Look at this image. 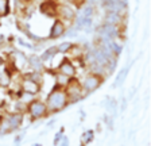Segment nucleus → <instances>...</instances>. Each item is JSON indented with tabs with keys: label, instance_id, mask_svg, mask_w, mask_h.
Returning <instances> with one entry per match:
<instances>
[{
	"label": "nucleus",
	"instance_id": "nucleus-6",
	"mask_svg": "<svg viewBox=\"0 0 151 146\" xmlns=\"http://www.w3.org/2000/svg\"><path fill=\"white\" fill-rule=\"evenodd\" d=\"M76 16H77V12H76V10L73 8L72 6L65 4V3H62V4L58 3L55 19L62 20V22L68 26V25H73V22H74V19H76Z\"/></svg>",
	"mask_w": 151,
	"mask_h": 146
},
{
	"label": "nucleus",
	"instance_id": "nucleus-3",
	"mask_svg": "<svg viewBox=\"0 0 151 146\" xmlns=\"http://www.w3.org/2000/svg\"><path fill=\"white\" fill-rule=\"evenodd\" d=\"M26 114L31 118V121H39V119H43V118L49 116L46 104H45V102L39 98H35L30 104H27V107H26Z\"/></svg>",
	"mask_w": 151,
	"mask_h": 146
},
{
	"label": "nucleus",
	"instance_id": "nucleus-30",
	"mask_svg": "<svg viewBox=\"0 0 151 146\" xmlns=\"http://www.w3.org/2000/svg\"><path fill=\"white\" fill-rule=\"evenodd\" d=\"M34 146H42V145H41V143H35Z\"/></svg>",
	"mask_w": 151,
	"mask_h": 146
},
{
	"label": "nucleus",
	"instance_id": "nucleus-4",
	"mask_svg": "<svg viewBox=\"0 0 151 146\" xmlns=\"http://www.w3.org/2000/svg\"><path fill=\"white\" fill-rule=\"evenodd\" d=\"M105 79L107 77H104L103 74H97V73H88V74H85L84 79L80 80L84 93L85 95H89V93L94 92L96 89H99L103 85Z\"/></svg>",
	"mask_w": 151,
	"mask_h": 146
},
{
	"label": "nucleus",
	"instance_id": "nucleus-5",
	"mask_svg": "<svg viewBox=\"0 0 151 146\" xmlns=\"http://www.w3.org/2000/svg\"><path fill=\"white\" fill-rule=\"evenodd\" d=\"M18 85H19V91L31 93V95H35V96H38L39 93L42 92V84L34 81L32 79H30L28 76H26V74L19 76Z\"/></svg>",
	"mask_w": 151,
	"mask_h": 146
},
{
	"label": "nucleus",
	"instance_id": "nucleus-27",
	"mask_svg": "<svg viewBox=\"0 0 151 146\" xmlns=\"http://www.w3.org/2000/svg\"><path fill=\"white\" fill-rule=\"evenodd\" d=\"M18 3H20L22 6H27V4H31L32 3V0H16Z\"/></svg>",
	"mask_w": 151,
	"mask_h": 146
},
{
	"label": "nucleus",
	"instance_id": "nucleus-13",
	"mask_svg": "<svg viewBox=\"0 0 151 146\" xmlns=\"http://www.w3.org/2000/svg\"><path fill=\"white\" fill-rule=\"evenodd\" d=\"M27 65L31 68L32 72L45 73V70H46V65H45V62L41 60V57L35 53H31L30 56H27Z\"/></svg>",
	"mask_w": 151,
	"mask_h": 146
},
{
	"label": "nucleus",
	"instance_id": "nucleus-8",
	"mask_svg": "<svg viewBox=\"0 0 151 146\" xmlns=\"http://www.w3.org/2000/svg\"><path fill=\"white\" fill-rule=\"evenodd\" d=\"M103 7L105 11L119 14L123 18H127V14H128V4L122 3L119 0H108L107 3L103 4Z\"/></svg>",
	"mask_w": 151,
	"mask_h": 146
},
{
	"label": "nucleus",
	"instance_id": "nucleus-2",
	"mask_svg": "<svg viewBox=\"0 0 151 146\" xmlns=\"http://www.w3.org/2000/svg\"><path fill=\"white\" fill-rule=\"evenodd\" d=\"M65 93L68 96V100H69V104H74V103L80 102L82 99L85 98V93L82 91V87H81V81L80 79L77 77H72L69 79L68 84L65 85Z\"/></svg>",
	"mask_w": 151,
	"mask_h": 146
},
{
	"label": "nucleus",
	"instance_id": "nucleus-25",
	"mask_svg": "<svg viewBox=\"0 0 151 146\" xmlns=\"http://www.w3.org/2000/svg\"><path fill=\"white\" fill-rule=\"evenodd\" d=\"M66 37H77V30L76 29H68L65 33Z\"/></svg>",
	"mask_w": 151,
	"mask_h": 146
},
{
	"label": "nucleus",
	"instance_id": "nucleus-19",
	"mask_svg": "<svg viewBox=\"0 0 151 146\" xmlns=\"http://www.w3.org/2000/svg\"><path fill=\"white\" fill-rule=\"evenodd\" d=\"M35 98H37L35 95H31V93H27V92H23V91H19V92L16 93V99H18L20 103H23L26 107H27V104H30V103H31Z\"/></svg>",
	"mask_w": 151,
	"mask_h": 146
},
{
	"label": "nucleus",
	"instance_id": "nucleus-7",
	"mask_svg": "<svg viewBox=\"0 0 151 146\" xmlns=\"http://www.w3.org/2000/svg\"><path fill=\"white\" fill-rule=\"evenodd\" d=\"M54 72L60 73V74H63V76L69 77V79L77 77V68H76L73 60H70L69 57H63L62 61L60 62V65L57 66V69L54 70Z\"/></svg>",
	"mask_w": 151,
	"mask_h": 146
},
{
	"label": "nucleus",
	"instance_id": "nucleus-11",
	"mask_svg": "<svg viewBox=\"0 0 151 146\" xmlns=\"http://www.w3.org/2000/svg\"><path fill=\"white\" fill-rule=\"evenodd\" d=\"M8 60L15 65V68L18 70L23 69V68L27 65V56L20 50H14L12 53H9Z\"/></svg>",
	"mask_w": 151,
	"mask_h": 146
},
{
	"label": "nucleus",
	"instance_id": "nucleus-26",
	"mask_svg": "<svg viewBox=\"0 0 151 146\" xmlns=\"http://www.w3.org/2000/svg\"><path fill=\"white\" fill-rule=\"evenodd\" d=\"M60 146H69V138L68 137H62V139L60 142Z\"/></svg>",
	"mask_w": 151,
	"mask_h": 146
},
{
	"label": "nucleus",
	"instance_id": "nucleus-1",
	"mask_svg": "<svg viewBox=\"0 0 151 146\" xmlns=\"http://www.w3.org/2000/svg\"><path fill=\"white\" fill-rule=\"evenodd\" d=\"M45 104L47 107V112H49V116L54 114H58L62 110H65L69 104V100H68V96L65 93V89L62 87L54 85L49 95H47L46 100H45Z\"/></svg>",
	"mask_w": 151,
	"mask_h": 146
},
{
	"label": "nucleus",
	"instance_id": "nucleus-10",
	"mask_svg": "<svg viewBox=\"0 0 151 146\" xmlns=\"http://www.w3.org/2000/svg\"><path fill=\"white\" fill-rule=\"evenodd\" d=\"M7 119H8L9 130L12 133V131H16L22 127L23 121H24V114H20V112H7Z\"/></svg>",
	"mask_w": 151,
	"mask_h": 146
},
{
	"label": "nucleus",
	"instance_id": "nucleus-15",
	"mask_svg": "<svg viewBox=\"0 0 151 146\" xmlns=\"http://www.w3.org/2000/svg\"><path fill=\"white\" fill-rule=\"evenodd\" d=\"M12 85V74L6 69H0V88H9Z\"/></svg>",
	"mask_w": 151,
	"mask_h": 146
},
{
	"label": "nucleus",
	"instance_id": "nucleus-22",
	"mask_svg": "<svg viewBox=\"0 0 151 146\" xmlns=\"http://www.w3.org/2000/svg\"><path fill=\"white\" fill-rule=\"evenodd\" d=\"M54 76H55V85L65 88V85L68 84V81H69V77L63 76V74H60V73H57V72H54Z\"/></svg>",
	"mask_w": 151,
	"mask_h": 146
},
{
	"label": "nucleus",
	"instance_id": "nucleus-16",
	"mask_svg": "<svg viewBox=\"0 0 151 146\" xmlns=\"http://www.w3.org/2000/svg\"><path fill=\"white\" fill-rule=\"evenodd\" d=\"M58 53V49H57V46H51V48H47L46 50L43 51V53L39 56L41 57V60L43 61V62H47V61H50L53 57H55Z\"/></svg>",
	"mask_w": 151,
	"mask_h": 146
},
{
	"label": "nucleus",
	"instance_id": "nucleus-20",
	"mask_svg": "<svg viewBox=\"0 0 151 146\" xmlns=\"http://www.w3.org/2000/svg\"><path fill=\"white\" fill-rule=\"evenodd\" d=\"M93 139H94V131L93 130H85L84 133H82L81 138H80V145L88 146Z\"/></svg>",
	"mask_w": 151,
	"mask_h": 146
},
{
	"label": "nucleus",
	"instance_id": "nucleus-18",
	"mask_svg": "<svg viewBox=\"0 0 151 146\" xmlns=\"http://www.w3.org/2000/svg\"><path fill=\"white\" fill-rule=\"evenodd\" d=\"M128 70L129 68L126 66V68H123L122 70L119 72V74L116 76V80H115V84H113V88H117V87H122L123 84H124V81H126L127 76H128Z\"/></svg>",
	"mask_w": 151,
	"mask_h": 146
},
{
	"label": "nucleus",
	"instance_id": "nucleus-17",
	"mask_svg": "<svg viewBox=\"0 0 151 146\" xmlns=\"http://www.w3.org/2000/svg\"><path fill=\"white\" fill-rule=\"evenodd\" d=\"M76 46V42H72V41H65L62 43L57 45V49H58V53L60 54H69L70 51L74 49Z\"/></svg>",
	"mask_w": 151,
	"mask_h": 146
},
{
	"label": "nucleus",
	"instance_id": "nucleus-28",
	"mask_svg": "<svg viewBox=\"0 0 151 146\" xmlns=\"http://www.w3.org/2000/svg\"><path fill=\"white\" fill-rule=\"evenodd\" d=\"M126 108H127V99L123 98V100H122V111H126Z\"/></svg>",
	"mask_w": 151,
	"mask_h": 146
},
{
	"label": "nucleus",
	"instance_id": "nucleus-24",
	"mask_svg": "<svg viewBox=\"0 0 151 146\" xmlns=\"http://www.w3.org/2000/svg\"><path fill=\"white\" fill-rule=\"evenodd\" d=\"M62 137H63V129H61V130L55 134V137H54V145H60Z\"/></svg>",
	"mask_w": 151,
	"mask_h": 146
},
{
	"label": "nucleus",
	"instance_id": "nucleus-21",
	"mask_svg": "<svg viewBox=\"0 0 151 146\" xmlns=\"http://www.w3.org/2000/svg\"><path fill=\"white\" fill-rule=\"evenodd\" d=\"M11 12L9 0H0V18H6Z\"/></svg>",
	"mask_w": 151,
	"mask_h": 146
},
{
	"label": "nucleus",
	"instance_id": "nucleus-29",
	"mask_svg": "<svg viewBox=\"0 0 151 146\" xmlns=\"http://www.w3.org/2000/svg\"><path fill=\"white\" fill-rule=\"evenodd\" d=\"M42 1H45V0H32V3H42Z\"/></svg>",
	"mask_w": 151,
	"mask_h": 146
},
{
	"label": "nucleus",
	"instance_id": "nucleus-12",
	"mask_svg": "<svg viewBox=\"0 0 151 146\" xmlns=\"http://www.w3.org/2000/svg\"><path fill=\"white\" fill-rule=\"evenodd\" d=\"M57 7H58V1H55V0H45V1L39 3V11L42 14H45L46 16L55 18Z\"/></svg>",
	"mask_w": 151,
	"mask_h": 146
},
{
	"label": "nucleus",
	"instance_id": "nucleus-23",
	"mask_svg": "<svg viewBox=\"0 0 151 146\" xmlns=\"http://www.w3.org/2000/svg\"><path fill=\"white\" fill-rule=\"evenodd\" d=\"M26 76H28L30 79L37 81V83L43 84V73L42 72H30V73H26Z\"/></svg>",
	"mask_w": 151,
	"mask_h": 146
},
{
	"label": "nucleus",
	"instance_id": "nucleus-9",
	"mask_svg": "<svg viewBox=\"0 0 151 146\" xmlns=\"http://www.w3.org/2000/svg\"><path fill=\"white\" fill-rule=\"evenodd\" d=\"M66 30H68V26H66L62 20L55 19L53 22V25H51V27H50L49 39H51V41H54V39H60L61 37H63V35H65Z\"/></svg>",
	"mask_w": 151,
	"mask_h": 146
},
{
	"label": "nucleus",
	"instance_id": "nucleus-14",
	"mask_svg": "<svg viewBox=\"0 0 151 146\" xmlns=\"http://www.w3.org/2000/svg\"><path fill=\"white\" fill-rule=\"evenodd\" d=\"M127 18H123L122 15L115 12H109V11H105V15L103 18V23L105 25H112V26H120L123 27V23L126 22Z\"/></svg>",
	"mask_w": 151,
	"mask_h": 146
}]
</instances>
